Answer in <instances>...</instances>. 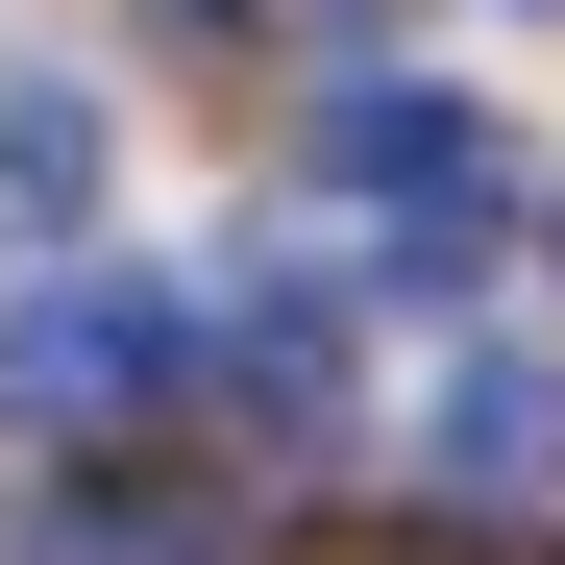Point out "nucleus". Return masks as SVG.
Here are the masks:
<instances>
[{
	"label": "nucleus",
	"instance_id": "f03ea898",
	"mask_svg": "<svg viewBox=\"0 0 565 565\" xmlns=\"http://www.w3.org/2000/svg\"><path fill=\"white\" fill-rule=\"evenodd\" d=\"M320 148L369 172V198H418V222H492V124L467 99H394V74H369V99H320Z\"/></svg>",
	"mask_w": 565,
	"mask_h": 565
},
{
	"label": "nucleus",
	"instance_id": "7ed1b4c3",
	"mask_svg": "<svg viewBox=\"0 0 565 565\" xmlns=\"http://www.w3.org/2000/svg\"><path fill=\"white\" fill-rule=\"evenodd\" d=\"M99 99H74V74H0V246H74V222H99Z\"/></svg>",
	"mask_w": 565,
	"mask_h": 565
},
{
	"label": "nucleus",
	"instance_id": "20e7f679",
	"mask_svg": "<svg viewBox=\"0 0 565 565\" xmlns=\"http://www.w3.org/2000/svg\"><path fill=\"white\" fill-rule=\"evenodd\" d=\"M541 467H565V369L467 344V369H443V492H541Z\"/></svg>",
	"mask_w": 565,
	"mask_h": 565
},
{
	"label": "nucleus",
	"instance_id": "39448f33",
	"mask_svg": "<svg viewBox=\"0 0 565 565\" xmlns=\"http://www.w3.org/2000/svg\"><path fill=\"white\" fill-rule=\"evenodd\" d=\"M222 394H246L270 443H320V418H344V320H320V296H270V320L222 344Z\"/></svg>",
	"mask_w": 565,
	"mask_h": 565
},
{
	"label": "nucleus",
	"instance_id": "f257e3e1",
	"mask_svg": "<svg viewBox=\"0 0 565 565\" xmlns=\"http://www.w3.org/2000/svg\"><path fill=\"white\" fill-rule=\"evenodd\" d=\"M148 369H172V320L124 296V270H50V296L0 320V418H25V443H99V418H148Z\"/></svg>",
	"mask_w": 565,
	"mask_h": 565
}]
</instances>
